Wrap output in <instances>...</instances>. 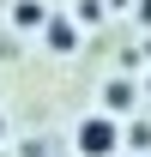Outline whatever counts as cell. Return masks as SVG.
I'll use <instances>...</instances> for the list:
<instances>
[{
  "label": "cell",
  "instance_id": "277c9868",
  "mask_svg": "<svg viewBox=\"0 0 151 157\" xmlns=\"http://www.w3.org/2000/svg\"><path fill=\"white\" fill-rule=\"evenodd\" d=\"M103 103H109V109H127V103H133V85H127V78H115L109 91H103Z\"/></svg>",
  "mask_w": 151,
  "mask_h": 157
},
{
  "label": "cell",
  "instance_id": "7a4b0ae2",
  "mask_svg": "<svg viewBox=\"0 0 151 157\" xmlns=\"http://www.w3.org/2000/svg\"><path fill=\"white\" fill-rule=\"evenodd\" d=\"M42 36H48V48H55V55H73V48H79V30H73V18H67V12H60V18H48V30H42Z\"/></svg>",
  "mask_w": 151,
  "mask_h": 157
},
{
  "label": "cell",
  "instance_id": "8992f818",
  "mask_svg": "<svg viewBox=\"0 0 151 157\" xmlns=\"http://www.w3.org/2000/svg\"><path fill=\"white\" fill-rule=\"evenodd\" d=\"M0 139H6V115H0Z\"/></svg>",
  "mask_w": 151,
  "mask_h": 157
},
{
  "label": "cell",
  "instance_id": "3957f363",
  "mask_svg": "<svg viewBox=\"0 0 151 157\" xmlns=\"http://www.w3.org/2000/svg\"><path fill=\"white\" fill-rule=\"evenodd\" d=\"M12 18H18V30H37V24H42V6H37V0H18Z\"/></svg>",
  "mask_w": 151,
  "mask_h": 157
},
{
  "label": "cell",
  "instance_id": "6da1fadb",
  "mask_svg": "<svg viewBox=\"0 0 151 157\" xmlns=\"http://www.w3.org/2000/svg\"><path fill=\"white\" fill-rule=\"evenodd\" d=\"M73 145H79V157H115L121 151V121L115 115H85L73 127Z\"/></svg>",
  "mask_w": 151,
  "mask_h": 157
},
{
  "label": "cell",
  "instance_id": "5b68a950",
  "mask_svg": "<svg viewBox=\"0 0 151 157\" xmlns=\"http://www.w3.org/2000/svg\"><path fill=\"white\" fill-rule=\"evenodd\" d=\"M139 18H145V24H151V0H145V6H139Z\"/></svg>",
  "mask_w": 151,
  "mask_h": 157
}]
</instances>
